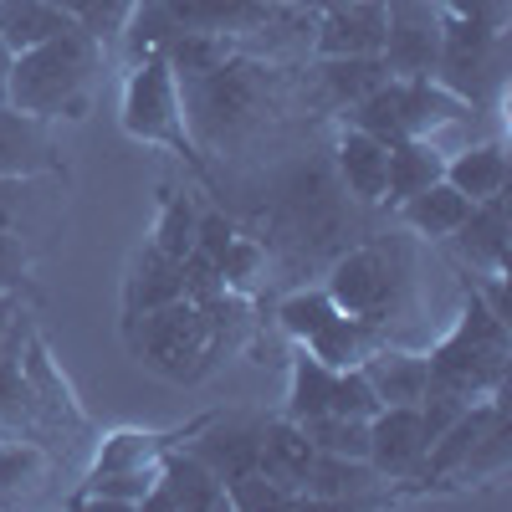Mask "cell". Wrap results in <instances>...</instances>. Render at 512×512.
Segmentation results:
<instances>
[{
	"label": "cell",
	"mask_w": 512,
	"mask_h": 512,
	"mask_svg": "<svg viewBox=\"0 0 512 512\" xmlns=\"http://www.w3.org/2000/svg\"><path fill=\"white\" fill-rule=\"evenodd\" d=\"M425 364H431L436 390H451L461 400H497L507 379V318L472 292L461 323L446 333L436 354H425Z\"/></svg>",
	"instance_id": "obj_3"
},
{
	"label": "cell",
	"mask_w": 512,
	"mask_h": 512,
	"mask_svg": "<svg viewBox=\"0 0 512 512\" xmlns=\"http://www.w3.org/2000/svg\"><path fill=\"white\" fill-rule=\"evenodd\" d=\"M262 425L267 420H216L210 431L200 436L195 456L216 472L221 482L241 477V472H256V456H262Z\"/></svg>",
	"instance_id": "obj_16"
},
{
	"label": "cell",
	"mask_w": 512,
	"mask_h": 512,
	"mask_svg": "<svg viewBox=\"0 0 512 512\" xmlns=\"http://www.w3.org/2000/svg\"><path fill=\"white\" fill-rule=\"evenodd\" d=\"M11 328H16V297H11V292H0V354H6Z\"/></svg>",
	"instance_id": "obj_40"
},
{
	"label": "cell",
	"mask_w": 512,
	"mask_h": 512,
	"mask_svg": "<svg viewBox=\"0 0 512 512\" xmlns=\"http://www.w3.org/2000/svg\"><path fill=\"white\" fill-rule=\"evenodd\" d=\"M226 507H231L226 482L195 451H164L159 477L139 502V512H226Z\"/></svg>",
	"instance_id": "obj_7"
},
{
	"label": "cell",
	"mask_w": 512,
	"mask_h": 512,
	"mask_svg": "<svg viewBox=\"0 0 512 512\" xmlns=\"http://www.w3.org/2000/svg\"><path fill=\"white\" fill-rule=\"evenodd\" d=\"M26 379H21V364L0 359V420H21L26 415Z\"/></svg>",
	"instance_id": "obj_38"
},
{
	"label": "cell",
	"mask_w": 512,
	"mask_h": 512,
	"mask_svg": "<svg viewBox=\"0 0 512 512\" xmlns=\"http://www.w3.org/2000/svg\"><path fill=\"white\" fill-rule=\"evenodd\" d=\"M226 497H231V507H241V512H251V507H287V502H297V492L277 487L267 472H241V477H231V482H226Z\"/></svg>",
	"instance_id": "obj_34"
},
{
	"label": "cell",
	"mask_w": 512,
	"mask_h": 512,
	"mask_svg": "<svg viewBox=\"0 0 512 512\" xmlns=\"http://www.w3.org/2000/svg\"><path fill=\"white\" fill-rule=\"evenodd\" d=\"M425 420L420 405H379L369 415V466L374 477H415L425 461Z\"/></svg>",
	"instance_id": "obj_9"
},
{
	"label": "cell",
	"mask_w": 512,
	"mask_h": 512,
	"mask_svg": "<svg viewBox=\"0 0 512 512\" xmlns=\"http://www.w3.org/2000/svg\"><path fill=\"white\" fill-rule=\"evenodd\" d=\"M441 180L456 185L466 200H492L507 190V154L502 144H466L456 154H446V169H441Z\"/></svg>",
	"instance_id": "obj_20"
},
{
	"label": "cell",
	"mask_w": 512,
	"mask_h": 512,
	"mask_svg": "<svg viewBox=\"0 0 512 512\" xmlns=\"http://www.w3.org/2000/svg\"><path fill=\"white\" fill-rule=\"evenodd\" d=\"M308 466H313V441L303 436V425H297L292 415L267 420V425H262V456H256V472H267L277 487H287V492L303 497Z\"/></svg>",
	"instance_id": "obj_17"
},
{
	"label": "cell",
	"mask_w": 512,
	"mask_h": 512,
	"mask_svg": "<svg viewBox=\"0 0 512 512\" xmlns=\"http://www.w3.org/2000/svg\"><path fill=\"white\" fill-rule=\"evenodd\" d=\"M384 67L390 77H436V57H441V21L405 11L390 0V36H384Z\"/></svg>",
	"instance_id": "obj_10"
},
{
	"label": "cell",
	"mask_w": 512,
	"mask_h": 512,
	"mask_svg": "<svg viewBox=\"0 0 512 512\" xmlns=\"http://www.w3.org/2000/svg\"><path fill=\"white\" fill-rule=\"evenodd\" d=\"M446 169V149L431 144V139H395L390 144V175H384V200L400 205L410 200L415 190L436 185Z\"/></svg>",
	"instance_id": "obj_21"
},
{
	"label": "cell",
	"mask_w": 512,
	"mask_h": 512,
	"mask_svg": "<svg viewBox=\"0 0 512 512\" xmlns=\"http://www.w3.org/2000/svg\"><path fill=\"white\" fill-rule=\"evenodd\" d=\"M11 62H16V52L6 47V36H0V98H6V77H11Z\"/></svg>",
	"instance_id": "obj_42"
},
{
	"label": "cell",
	"mask_w": 512,
	"mask_h": 512,
	"mask_svg": "<svg viewBox=\"0 0 512 512\" xmlns=\"http://www.w3.org/2000/svg\"><path fill=\"white\" fill-rule=\"evenodd\" d=\"M333 374L328 364H318L308 349L292 359V379H287V415L292 420H313V415H328L333 405Z\"/></svg>",
	"instance_id": "obj_27"
},
{
	"label": "cell",
	"mask_w": 512,
	"mask_h": 512,
	"mask_svg": "<svg viewBox=\"0 0 512 512\" xmlns=\"http://www.w3.org/2000/svg\"><path fill=\"white\" fill-rule=\"evenodd\" d=\"M272 103V72L262 62L231 57L216 72L180 77V108H185V134L190 144L221 149L241 128H251Z\"/></svg>",
	"instance_id": "obj_2"
},
{
	"label": "cell",
	"mask_w": 512,
	"mask_h": 512,
	"mask_svg": "<svg viewBox=\"0 0 512 512\" xmlns=\"http://www.w3.org/2000/svg\"><path fill=\"white\" fill-rule=\"evenodd\" d=\"M328 410H333V415H359V420H369V415L379 410V400H374V390H369V379H364L359 364L333 374V405H328Z\"/></svg>",
	"instance_id": "obj_35"
},
{
	"label": "cell",
	"mask_w": 512,
	"mask_h": 512,
	"mask_svg": "<svg viewBox=\"0 0 512 512\" xmlns=\"http://www.w3.org/2000/svg\"><path fill=\"white\" fill-rule=\"evenodd\" d=\"M159 57L175 67V77H200V72H216L221 62L236 57V36H221V31H175L164 41Z\"/></svg>",
	"instance_id": "obj_24"
},
{
	"label": "cell",
	"mask_w": 512,
	"mask_h": 512,
	"mask_svg": "<svg viewBox=\"0 0 512 512\" xmlns=\"http://www.w3.org/2000/svg\"><path fill=\"white\" fill-rule=\"evenodd\" d=\"M390 36V0H333L318 21L313 52L318 57H379Z\"/></svg>",
	"instance_id": "obj_8"
},
{
	"label": "cell",
	"mask_w": 512,
	"mask_h": 512,
	"mask_svg": "<svg viewBox=\"0 0 512 512\" xmlns=\"http://www.w3.org/2000/svg\"><path fill=\"white\" fill-rule=\"evenodd\" d=\"M303 349H308L318 364H328V369H354V364H364V354L374 349V328L359 323V318H349V313H333Z\"/></svg>",
	"instance_id": "obj_23"
},
{
	"label": "cell",
	"mask_w": 512,
	"mask_h": 512,
	"mask_svg": "<svg viewBox=\"0 0 512 512\" xmlns=\"http://www.w3.org/2000/svg\"><path fill=\"white\" fill-rule=\"evenodd\" d=\"M507 461H512V420H507V410H497V420L482 431L477 451L466 456L461 472H466V477H492V472H502Z\"/></svg>",
	"instance_id": "obj_33"
},
{
	"label": "cell",
	"mask_w": 512,
	"mask_h": 512,
	"mask_svg": "<svg viewBox=\"0 0 512 512\" xmlns=\"http://www.w3.org/2000/svg\"><path fill=\"white\" fill-rule=\"evenodd\" d=\"M123 128L144 144H164L190 154V134H185V108H180V77L159 52L139 57L134 72L123 82Z\"/></svg>",
	"instance_id": "obj_5"
},
{
	"label": "cell",
	"mask_w": 512,
	"mask_h": 512,
	"mask_svg": "<svg viewBox=\"0 0 512 512\" xmlns=\"http://www.w3.org/2000/svg\"><path fill=\"white\" fill-rule=\"evenodd\" d=\"M369 482H374V466H369V461H354V456H328V451H313V466H308L303 497L344 502V497H359V492H364Z\"/></svg>",
	"instance_id": "obj_26"
},
{
	"label": "cell",
	"mask_w": 512,
	"mask_h": 512,
	"mask_svg": "<svg viewBox=\"0 0 512 512\" xmlns=\"http://www.w3.org/2000/svg\"><path fill=\"white\" fill-rule=\"evenodd\" d=\"M175 297H185V267L149 241L139 251L134 272H128V282H123V313L139 318V313H154L164 303H175Z\"/></svg>",
	"instance_id": "obj_15"
},
{
	"label": "cell",
	"mask_w": 512,
	"mask_h": 512,
	"mask_svg": "<svg viewBox=\"0 0 512 512\" xmlns=\"http://www.w3.org/2000/svg\"><path fill=\"white\" fill-rule=\"evenodd\" d=\"M98 67V36L88 26H72L41 47L16 52L11 77H6V98L31 118H82L88 113V77Z\"/></svg>",
	"instance_id": "obj_1"
},
{
	"label": "cell",
	"mask_w": 512,
	"mask_h": 512,
	"mask_svg": "<svg viewBox=\"0 0 512 512\" xmlns=\"http://www.w3.org/2000/svg\"><path fill=\"white\" fill-rule=\"evenodd\" d=\"M195 226H200V210L190 205V195L164 190L159 221H154V246H159L164 256H175V262H185L190 246H195Z\"/></svg>",
	"instance_id": "obj_29"
},
{
	"label": "cell",
	"mask_w": 512,
	"mask_h": 512,
	"mask_svg": "<svg viewBox=\"0 0 512 512\" xmlns=\"http://www.w3.org/2000/svg\"><path fill=\"white\" fill-rule=\"evenodd\" d=\"M338 180H344V190L364 205H384V175H390V144H379L374 134H364V128H344L338 134Z\"/></svg>",
	"instance_id": "obj_13"
},
{
	"label": "cell",
	"mask_w": 512,
	"mask_h": 512,
	"mask_svg": "<svg viewBox=\"0 0 512 512\" xmlns=\"http://www.w3.org/2000/svg\"><path fill=\"white\" fill-rule=\"evenodd\" d=\"M57 164L47 139V118H31L11 103H0V180H31Z\"/></svg>",
	"instance_id": "obj_11"
},
{
	"label": "cell",
	"mask_w": 512,
	"mask_h": 512,
	"mask_svg": "<svg viewBox=\"0 0 512 512\" xmlns=\"http://www.w3.org/2000/svg\"><path fill=\"white\" fill-rule=\"evenodd\" d=\"M52 6H57L62 16H72L77 26H88V16H93V0H52Z\"/></svg>",
	"instance_id": "obj_41"
},
{
	"label": "cell",
	"mask_w": 512,
	"mask_h": 512,
	"mask_svg": "<svg viewBox=\"0 0 512 512\" xmlns=\"http://www.w3.org/2000/svg\"><path fill=\"white\" fill-rule=\"evenodd\" d=\"M16 205H21V180H0V226H11Z\"/></svg>",
	"instance_id": "obj_39"
},
{
	"label": "cell",
	"mask_w": 512,
	"mask_h": 512,
	"mask_svg": "<svg viewBox=\"0 0 512 512\" xmlns=\"http://www.w3.org/2000/svg\"><path fill=\"white\" fill-rule=\"evenodd\" d=\"M364 379L379 405H420L431 390V364L420 354H400V349H369L364 354Z\"/></svg>",
	"instance_id": "obj_14"
},
{
	"label": "cell",
	"mask_w": 512,
	"mask_h": 512,
	"mask_svg": "<svg viewBox=\"0 0 512 512\" xmlns=\"http://www.w3.org/2000/svg\"><path fill=\"white\" fill-rule=\"evenodd\" d=\"M77 21L62 16L52 0H0V36H6L11 52H26V47H41L62 31H72Z\"/></svg>",
	"instance_id": "obj_22"
},
{
	"label": "cell",
	"mask_w": 512,
	"mask_h": 512,
	"mask_svg": "<svg viewBox=\"0 0 512 512\" xmlns=\"http://www.w3.org/2000/svg\"><path fill=\"white\" fill-rule=\"evenodd\" d=\"M47 472V456L26 441H0V497H16V492H31Z\"/></svg>",
	"instance_id": "obj_32"
},
{
	"label": "cell",
	"mask_w": 512,
	"mask_h": 512,
	"mask_svg": "<svg viewBox=\"0 0 512 512\" xmlns=\"http://www.w3.org/2000/svg\"><path fill=\"white\" fill-rule=\"evenodd\" d=\"M400 216H405V226H410L415 236L451 241V236H456V226H461L466 216H472V200H466L456 185L436 180V185L415 190L410 200H400Z\"/></svg>",
	"instance_id": "obj_19"
},
{
	"label": "cell",
	"mask_w": 512,
	"mask_h": 512,
	"mask_svg": "<svg viewBox=\"0 0 512 512\" xmlns=\"http://www.w3.org/2000/svg\"><path fill=\"white\" fill-rule=\"evenodd\" d=\"M328 297H333L338 313L379 328L384 318H390V308H395V272H390V262H384L374 246H359V251H349V256L333 262Z\"/></svg>",
	"instance_id": "obj_6"
},
{
	"label": "cell",
	"mask_w": 512,
	"mask_h": 512,
	"mask_svg": "<svg viewBox=\"0 0 512 512\" xmlns=\"http://www.w3.org/2000/svg\"><path fill=\"white\" fill-rule=\"evenodd\" d=\"M318 77L333 103H359L369 98L379 82H390V67H384V57H318Z\"/></svg>",
	"instance_id": "obj_25"
},
{
	"label": "cell",
	"mask_w": 512,
	"mask_h": 512,
	"mask_svg": "<svg viewBox=\"0 0 512 512\" xmlns=\"http://www.w3.org/2000/svg\"><path fill=\"white\" fill-rule=\"evenodd\" d=\"M333 313H338V308H333V297H328V292H292L287 303L277 308V323H282V333H287V338L308 344V338H313Z\"/></svg>",
	"instance_id": "obj_31"
},
{
	"label": "cell",
	"mask_w": 512,
	"mask_h": 512,
	"mask_svg": "<svg viewBox=\"0 0 512 512\" xmlns=\"http://www.w3.org/2000/svg\"><path fill=\"white\" fill-rule=\"evenodd\" d=\"M164 461V436H144V431H118L103 441L93 472H144V466Z\"/></svg>",
	"instance_id": "obj_30"
},
{
	"label": "cell",
	"mask_w": 512,
	"mask_h": 512,
	"mask_svg": "<svg viewBox=\"0 0 512 512\" xmlns=\"http://www.w3.org/2000/svg\"><path fill=\"white\" fill-rule=\"evenodd\" d=\"M159 6L175 31H221V36L256 31L277 16L272 0H159Z\"/></svg>",
	"instance_id": "obj_12"
},
{
	"label": "cell",
	"mask_w": 512,
	"mask_h": 512,
	"mask_svg": "<svg viewBox=\"0 0 512 512\" xmlns=\"http://www.w3.org/2000/svg\"><path fill=\"white\" fill-rule=\"evenodd\" d=\"M303 436L313 441V451H328V456H354V461H369V420L359 415H313V420H297Z\"/></svg>",
	"instance_id": "obj_28"
},
{
	"label": "cell",
	"mask_w": 512,
	"mask_h": 512,
	"mask_svg": "<svg viewBox=\"0 0 512 512\" xmlns=\"http://www.w3.org/2000/svg\"><path fill=\"white\" fill-rule=\"evenodd\" d=\"M461 246V256L472 267H482L487 277H507V210H502V195L492 200H477L472 216H466L451 236Z\"/></svg>",
	"instance_id": "obj_18"
},
{
	"label": "cell",
	"mask_w": 512,
	"mask_h": 512,
	"mask_svg": "<svg viewBox=\"0 0 512 512\" xmlns=\"http://www.w3.org/2000/svg\"><path fill=\"white\" fill-rule=\"evenodd\" d=\"M128 344H134V354L164 374V379H195L210 359V349H216V333H210V318L200 303H190V297H175V303H164L154 313H139L128 318Z\"/></svg>",
	"instance_id": "obj_4"
},
{
	"label": "cell",
	"mask_w": 512,
	"mask_h": 512,
	"mask_svg": "<svg viewBox=\"0 0 512 512\" xmlns=\"http://www.w3.org/2000/svg\"><path fill=\"white\" fill-rule=\"evenodd\" d=\"M31 272V256L21 246V236L11 226H0V292H16Z\"/></svg>",
	"instance_id": "obj_37"
},
{
	"label": "cell",
	"mask_w": 512,
	"mask_h": 512,
	"mask_svg": "<svg viewBox=\"0 0 512 512\" xmlns=\"http://www.w3.org/2000/svg\"><path fill=\"white\" fill-rule=\"evenodd\" d=\"M231 241H236V226L221 216V210H205L200 226H195V246H190V251H200L205 262H216V267H221V256L231 251Z\"/></svg>",
	"instance_id": "obj_36"
}]
</instances>
